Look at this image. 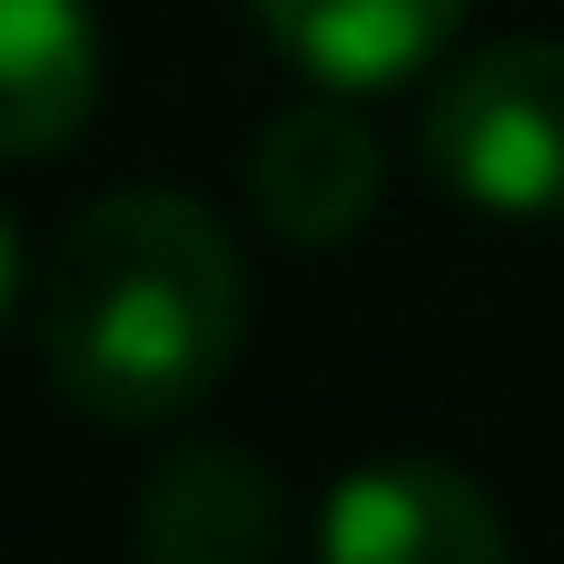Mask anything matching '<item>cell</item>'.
Segmentation results:
<instances>
[{
	"label": "cell",
	"mask_w": 564,
	"mask_h": 564,
	"mask_svg": "<svg viewBox=\"0 0 564 564\" xmlns=\"http://www.w3.org/2000/svg\"><path fill=\"white\" fill-rule=\"evenodd\" d=\"M248 278L198 198L119 188L79 208L40 297V357L89 426H169L238 367Z\"/></svg>",
	"instance_id": "6da1fadb"
},
{
	"label": "cell",
	"mask_w": 564,
	"mask_h": 564,
	"mask_svg": "<svg viewBox=\"0 0 564 564\" xmlns=\"http://www.w3.org/2000/svg\"><path fill=\"white\" fill-rule=\"evenodd\" d=\"M426 169L496 218H564V40L456 59L426 89Z\"/></svg>",
	"instance_id": "7a4b0ae2"
},
{
	"label": "cell",
	"mask_w": 564,
	"mask_h": 564,
	"mask_svg": "<svg viewBox=\"0 0 564 564\" xmlns=\"http://www.w3.org/2000/svg\"><path fill=\"white\" fill-rule=\"evenodd\" d=\"M317 555L337 564H496L506 516L456 466H357L327 486Z\"/></svg>",
	"instance_id": "3957f363"
},
{
	"label": "cell",
	"mask_w": 564,
	"mask_h": 564,
	"mask_svg": "<svg viewBox=\"0 0 564 564\" xmlns=\"http://www.w3.org/2000/svg\"><path fill=\"white\" fill-rule=\"evenodd\" d=\"M377 188H387V159H377V129L347 99H288L248 149V198L288 248L357 238Z\"/></svg>",
	"instance_id": "277c9868"
},
{
	"label": "cell",
	"mask_w": 564,
	"mask_h": 564,
	"mask_svg": "<svg viewBox=\"0 0 564 564\" xmlns=\"http://www.w3.org/2000/svg\"><path fill=\"white\" fill-rule=\"evenodd\" d=\"M139 545L159 564H258L288 545V506H278V476L248 456V446H178L149 496H139Z\"/></svg>",
	"instance_id": "5b68a950"
},
{
	"label": "cell",
	"mask_w": 564,
	"mask_h": 564,
	"mask_svg": "<svg viewBox=\"0 0 564 564\" xmlns=\"http://www.w3.org/2000/svg\"><path fill=\"white\" fill-rule=\"evenodd\" d=\"M248 10L317 89H397L436 69V50L466 20V0H248Z\"/></svg>",
	"instance_id": "8992f818"
},
{
	"label": "cell",
	"mask_w": 564,
	"mask_h": 564,
	"mask_svg": "<svg viewBox=\"0 0 564 564\" xmlns=\"http://www.w3.org/2000/svg\"><path fill=\"white\" fill-rule=\"evenodd\" d=\"M89 99H99L89 0H0V159H40L79 139Z\"/></svg>",
	"instance_id": "52a82bcc"
},
{
	"label": "cell",
	"mask_w": 564,
	"mask_h": 564,
	"mask_svg": "<svg viewBox=\"0 0 564 564\" xmlns=\"http://www.w3.org/2000/svg\"><path fill=\"white\" fill-rule=\"evenodd\" d=\"M10 297H20V238H10V208H0V317H10Z\"/></svg>",
	"instance_id": "ba28073f"
}]
</instances>
